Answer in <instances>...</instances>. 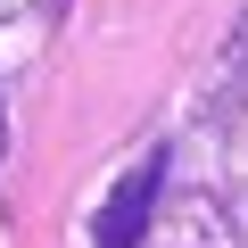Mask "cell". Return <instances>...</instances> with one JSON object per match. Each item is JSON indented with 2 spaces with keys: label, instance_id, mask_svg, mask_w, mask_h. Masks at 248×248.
<instances>
[{
  "label": "cell",
  "instance_id": "cell-2",
  "mask_svg": "<svg viewBox=\"0 0 248 248\" xmlns=\"http://www.w3.org/2000/svg\"><path fill=\"white\" fill-rule=\"evenodd\" d=\"M0 157H9V108H0Z\"/></svg>",
  "mask_w": 248,
  "mask_h": 248
},
{
  "label": "cell",
  "instance_id": "cell-1",
  "mask_svg": "<svg viewBox=\"0 0 248 248\" xmlns=\"http://www.w3.org/2000/svg\"><path fill=\"white\" fill-rule=\"evenodd\" d=\"M157 182H166V149H149L133 174L108 190V207H99V248H141L149 207H157Z\"/></svg>",
  "mask_w": 248,
  "mask_h": 248
}]
</instances>
